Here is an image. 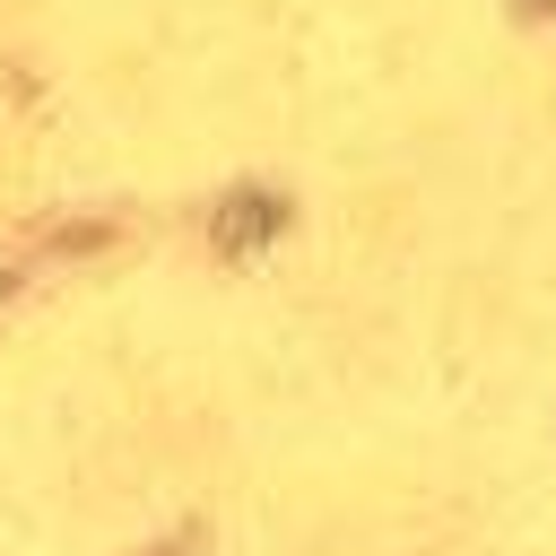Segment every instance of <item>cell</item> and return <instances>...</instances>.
Segmentation results:
<instances>
[{
	"instance_id": "obj_1",
	"label": "cell",
	"mask_w": 556,
	"mask_h": 556,
	"mask_svg": "<svg viewBox=\"0 0 556 556\" xmlns=\"http://www.w3.org/2000/svg\"><path fill=\"white\" fill-rule=\"evenodd\" d=\"M521 9H556V0H521Z\"/></svg>"
}]
</instances>
